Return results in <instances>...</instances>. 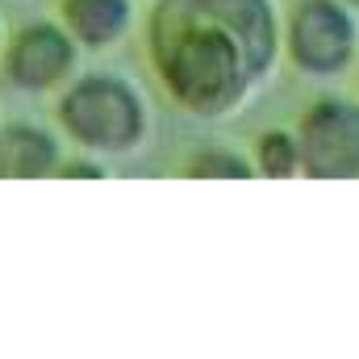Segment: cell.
Instances as JSON below:
<instances>
[{"mask_svg":"<svg viewBox=\"0 0 359 359\" xmlns=\"http://www.w3.org/2000/svg\"><path fill=\"white\" fill-rule=\"evenodd\" d=\"M343 4H351V8H355V13H359V0H343Z\"/></svg>","mask_w":359,"mask_h":359,"instance_id":"obj_12","label":"cell"},{"mask_svg":"<svg viewBox=\"0 0 359 359\" xmlns=\"http://www.w3.org/2000/svg\"><path fill=\"white\" fill-rule=\"evenodd\" d=\"M55 121L63 138L96 159L134 155L151 134V113L142 92L117 72H76L55 100Z\"/></svg>","mask_w":359,"mask_h":359,"instance_id":"obj_2","label":"cell"},{"mask_svg":"<svg viewBox=\"0 0 359 359\" xmlns=\"http://www.w3.org/2000/svg\"><path fill=\"white\" fill-rule=\"evenodd\" d=\"M63 163V147L46 126H0V180H50Z\"/></svg>","mask_w":359,"mask_h":359,"instance_id":"obj_6","label":"cell"},{"mask_svg":"<svg viewBox=\"0 0 359 359\" xmlns=\"http://www.w3.org/2000/svg\"><path fill=\"white\" fill-rule=\"evenodd\" d=\"M297 151L305 180H359V104L347 96H318L297 121Z\"/></svg>","mask_w":359,"mask_h":359,"instance_id":"obj_5","label":"cell"},{"mask_svg":"<svg viewBox=\"0 0 359 359\" xmlns=\"http://www.w3.org/2000/svg\"><path fill=\"white\" fill-rule=\"evenodd\" d=\"M147 46L172 104L217 121L243 109L271 76L280 17L271 0H159Z\"/></svg>","mask_w":359,"mask_h":359,"instance_id":"obj_1","label":"cell"},{"mask_svg":"<svg viewBox=\"0 0 359 359\" xmlns=\"http://www.w3.org/2000/svg\"><path fill=\"white\" fill-rule=\"evenodd\" d=\"M4 38H8V34H4V21H0V46H4Z\"/></svg>","mask_w":359,"mask_h":359,"instance_id":"obj_11","label":"cell"},{"mask_svg":"<svg viewBox=\"0 0 359 359\" xmlns=\"http://www.w3.org/2000/svg\"><path fill=\"white\" fill-rule=\"evenodd\" d=\"M55 176H59V180H72V176H88V180H100V176H104V163H100L96 155H84V151H80V159H63Z\"/></svg>","mask_w":359,"mask_h":359,"instance_id":"obj_10","label":"cell"},{"mask_svg":"<svg viewBox=\"0 0 359 359\" xmlns=\"http://www.w3.org/2000/svg\"><path fill=\"white\" fill-rule=\"evenodd\" d=\"M59 25L80 50H109L134 25V0H59Z\"/></svg>","mask_w":359,"mask_h":359,"instance_id":"obj_7","label":"cell"},{"mask_svg":"<svg viewBox=\"0 0 359 359\" xmlns=\"http://www.w3.org/2000/svg\"><path fill=\"white\" fill-rule=\"evenodd\" d=\"M280 50L309 80L343 76L359 55L355 8L343 0H297L280 21Z\"/></svg>","mask_w":359,"mask_h":359,"instance_id":"obj_3","label":"cell"},{"mask_svg":"<svg viewBox=\"0 0 359 359\" xmlns=\"http://www.w3.org/2000/svg\"><path fill=\"white\" fill-rule=\"evenodd\" d=\"M184 176H192V180H251L255 168H251V159H243L238 151L205 147L201 155H192V159L184 163Z\"/></svg>","mask_w":359,"mask_h":359,"instance_id":"obj_9","label":"cell"},{"mask_svg":"<svg viewBox=\"0 0 359 359\" xmlns=\"http://www.w3.org/2000/svg\"><path fill=\"white\" fill-rule=\"evenodd\" d=\"M251 168L264 180H292L301 176V151H297V134L284 126H271L255 138L251 151Z\"/></svg>","mask_w":359,"mask_h":359,"instance_id":"obj_8","label":"cell"},{"mask_svg":"<svg viewBox=\"0 0 359 359\" xmlns=\"http://www.w3.org/2000/svg\"><path fill=\"white\" fill-rule=\"evenodd\" d=\"M80 72V46L59 21H25L0 46V76L21 96H50Z\"/></svg>","mask_w":359,"mask_h":359,"instance_id":"obj_4","label":"cell"}]
</instances>
